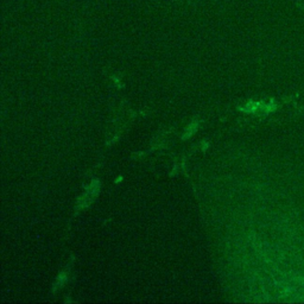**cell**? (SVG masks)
I'll list each match as a JSON object with an SVG mask.
<instances>
[{
  "instance_id": "obj_1",
  "label": "cell",
  "mask_w": 304,
  "mask_h": 304,
  "mask_svg": "<svg viewBox=\"0 0 304 304\" xmlns=\"http://www.w3.org/2000/svg\"><path fill=\"white\" fill-rule=\"evenodd\" d=\"M196 128H197V125H196V124H194V125H190V127H189V128H188V131H186L185 135H184V137H183V138H184V139H185V138H188V137H189V135H191L192 133H194V132H195V131H196Z\"/></svg>"
},
{
  "instance_id": "obj_2",
  "label": "cell",
  "mask_w": 304,
  "mask_h": 304,
  "mask_svg": "<svg viewBox=\"0 0 304 304\" xmlns=\"http://www.w3.org/2000/svg\"><path fill=\"white\" fill-rule=\"evenodd\" d=\"M65 279H67V277H64V274H61V276L58 277V285H61V284H63Z\"/></svg>"
}]
</instances>
